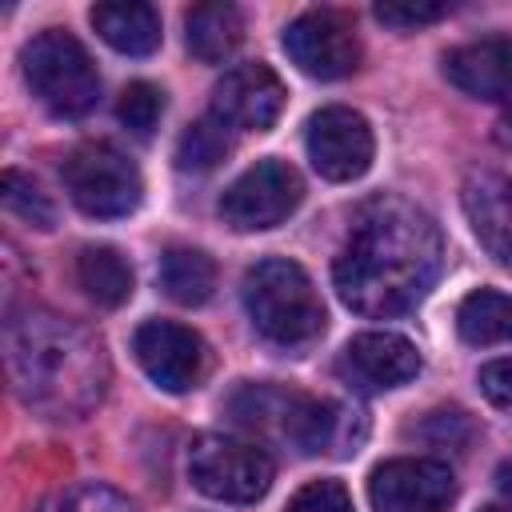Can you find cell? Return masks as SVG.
Returning a JSON list of instances; mask_svg holds the SVG:
<instances>
[{"mask_svg":"<svg viewBox=\"0 0 512 512\" xmlns=\"http://www.w3.org/2000/svg\"><path fill=\"white\" fill-rule=\"evenodd\" d=\"M376 12V20H384V24H392V28H420V24H436L440 16H448V4H404V0H384V4H376L372 8Z\"/></svg>","mask_w":512,"mask_h":512,"instance_id":"27","label":"cell"},{"mask_svg":"<svg viewBox=\"0 0 512 512\" xmlns=\"http://www.w3.org/2000/svg\"><path fill=\"white\" fill-rule=\"evenodd\" d=\"M304 200L300 172L276 156L244 168L220 196V216L236 232H264L284 224Z\"/></svg>","mask_w":512,"mask_h":512,"instance_id":"8","label":"cell"},{"mask_svg":"<svg viewBox=\"0 0 512 512\" xmlns=\"http://www.w3.org/2000/svg\"><path fill=\"white\" fill-rule=\"evenodd\" d=\"M132 352L144 376L164 392H188L208 372V344L176 320H144L132 332Z\"/></svg>","mask_w":512,"mask_h":512,"instance_id":"12","label":"cell"},{"mask_svg":"<svg viewBox=\"0 0 512 512\" xmlns=\"http://www.w3.org/2000/svg\"><path fill=\"white\" fill-rule=\"evenodd\" d=\"M480 512H512L508 504H488V508H480Z\"/></svg>","mask_w":512,"mask_h":512,"instance_id":"30","label":"cell"},{"mask_svg":"<svg viewBox=\"0 0 512 512\" xmlns=\"http://www.w3.org/2000/svg\"><path fill=\"white\" fill-rule=\"evenodd\" d=\"M232 152V128L220 124L212 112L196 124H188L176 140V168L180 172H212Z\"/></svg>","mask_w":512,"mask_h":512,"instance_id":"22","label":"cell"},{"mask_svg":"<svg viewBox=\"0 0 512 512\" xmlns=\"http://www.w3.org/2000/svg\"><path fill=\"white\" fill-rule=\"evenodd\" d=\"M76 280H80V288L88 292V300H96L100 308H120V304H128V296H132V288H136L132 264H128L112 244H88V248L76 256Z\"/></svg>","mask_w":512,"mask_h":512,"instance_id":"19","label":"cell"},{"mask_svg":"<svg viewBox=\"0 0 512 512\" xmlns=\"http://www.w3.org/2000/svg\"><path fill=\"white\" fill-rule=\"evenodd\" d=\"M304 144H308L312 168L332 184L360 180L372 168V156H376V140H372L368 120L356 108H344V104H328V108L312 112Z\"/></svg>","mask_w":512,"mask_h":512,"instance_id":"10","label":"cell"},{"mask_svg":"<svg viewBox=\"0 0 512 512\" xmlns=\"http://www.w3.org/2000/svg\"><path fill=\"white\" fill-rule=\"evenodd\" d=\"M32 512H136V504H132L128 496H120L116 488L88 480V484H72V488H64V492L48 496V500L36 504Z\"/></svg>","mask_w":512,"mask_h":512,"instance_id":"24","label":"cell"},{"mask_svg":"<svg viewBox=\"0 0 512 512\" xmlns=\"http://www.w3.org/2000/svg\"><path fill=\"white\" fill-rule=\"evenodd\" d=\"M4 348L12 388L28 408L52 420H76L100 404L108 364L100 344L72 320L28 308L8 320Z\"/></svg>","mask_w":512,"mask_h":512,"instance_id":"2","label":"cell"},{"mask_svg":"<svg viewBox=\"0 0 512 512\" xmlns=\"http://www.w3.org/2000/svg\"><path fill=\"white\" fill-rule=\"evenodd\" d=\"M368 500L372 512H448L456 500V476L432 456L384 460L368 476Z\"/></svg>","mask_w":512,"mask_h":512,"instance_id":"11","label":"cell"},{"mask_svg":"<svg viewBox=\"0 0 512 512\" xmlns=\"http://www.w3.org/2000/svg\"><path fill=\"white\" fill-rule=\"evenodd\" d=\"M444 76L464 96L504 100L512 92V40L508 36H484V40L452 48L444 56Z\"/></svg>","mask_w":512,"mask_h":512,"instance_id":"15","label":"cell"},{"mask_svg":"<svg viewBox=\"0 0 512 512\" xmlns=\"http://www.w3.org/2000/svg\"><path fill=\"white\" fill-rule=\"evenodd\" d=\"M344 376L356 384V388H368V392H388V388H400L408 380H416L420 372V352L408 336L400 332H360L348 340L344 348Z\"/></svg>","mask_w":512,"mask_h":512,"instance_id":"14","label":"cell"},{"mask_svg":"<svg viewBox=\"0 0 512 512\" xmlns=\"http://www.w3.org/2000/svg\"><path fill=\"white\" fill-rule=\"evenodd\" d=\"M464 208L480 244L512 268V180L504 176H476L464 188Z\"/></svg>","mask_w":512,"mask_h":512,"instance_id":"16","label":"cell"},{"mask_svg":"<svg viewBox=\"0 0 512 512\" xmlns=\"http://www.w3.org/2000/svg\"><path fill=\"white\" fill-rule=\"evenodd\" d=\"M160 288H164L168 300H176L184 308L204 304L216 292V264H212V256L204 248L172 244L160 256Z\"/></svg>","mask_w":512,"mask_h":512,"instance_id":"20","label":"cell"},{"mask_svg":"<svg viewBox=\"0 0 512 512\" xmlns=\"http://www.w3.org/2000/svg\"><path fill=\"white\" fill-rule=\"evenodd\" d=\"M64 188L72 196V204L88 216L100 220H116L140 208L144 200V180L140 168L112 144L96 140V144H80L68 152L64 160Z\"/></svg>","mask_w":512,"mask_h":512,"instance_id":"6","label":"cell"},{"mask_svg":"<svg viewBox=\"0 0 512 512\" xmlns=\"http://www.w3.org/2000/svg\"><path fill=\"white\" fill-rule=\"evenodd\" d=\"M116 116L132 136H152V128L164 116V92L148 80H132L116 100Z\"/></svg>","mask_w":512,"mask_h":512,"instance_id":"25","label":"cell"},{"mask_svg":"<svg viewBox=\"0 0 512 512\" xmlns=\"http://www.w3.org/2000/svg\"><path fill=\"white\" fill-rule=\"evenodd\" d=\"M240 296L252 328L280 348L312 344L324 332V300L296 260L284 256L256 260L244 272Z\"/></svg>","mask_w":512,"mask_h":512,"instance_id":"3","label":"cell"},{"mask_svg":"<svg viewBox=\"0 0 512 512\" xmlns=\"http://www.w3.org/2000/svg\"><path fill=\"white\" fill-rule=\"evenodd\" d=\"M444 240L432 216L404 200H376L352 224L336 264V296L360 316H400L436 284Z\"/></svg>","mask_w":512,"mask_h":512,"instance_id":"1","label":"cell"},{"mask_svg":"<svg viewBox=\"0 0 512 512\" xmlns=\"http://www.w3.org/2000/svg\"><path fill=\"white\" fill-rule=\"evenodd\" d=\"M184 40L188 52L204 64L228 60L244 40V16L232 4H196L184 16Z\"/></svg>","mask_w":512,"mask_h":512,"instance_id":"18","label":"cell"},{"mask_svg":"<svg viewBox=\"0 0 512 512\" xmlns=\"http://www.w3.org/2000/svg\"><path fill=\"white\" fill-rule=\"evenodd\" d=\"M24 64V80L32 88V96L52 112V116H84L96 108L100 100V72L88 56V48L64 32V28H48L40 36H32L20 52Z\"/></svg>","mask_w":512,"mask_h":512,"instance_id":"5","label":"cell"},{"mask_svg":"<svg viewBox=\"0 0 512 512\" xmlns=\"http://www.w3.org/2000/svg\"><path fill=\"white\" fill-rule=\"evenodd\" d=\"M96 36L124 52V56H148L160 48V12L152 4H140V0H116V4H96L88 12Z\"/></svg>","mask_w":512,"mask_h":512,"instance_id":"17","label":"cell"},{"mask_svg":"<svg viewBox=\"0 0 512 512\" xmlns=\"http://www.w3.org/2000/svg\"><path fill=\"white\" fill-rule=\"evenodd\" d=\"M0 200H4V208H8L16 220H24V224H32V228H40V232H48V228L56 224V204L48 200V192H44L32 176H24V172H16V168H8V172L0 176Z\"/></svg>","mask_w":512,"mask_h":512,"instance_id":"23","label":"cell"},{"mask_svg":"<svg viewBox=\"0 0 512 512\" xmlns=\"http://www.w3.org/2000/svg\"><path fill=\"white\" fill-rule=\"evenodd\" d=\"M284 80L268 64H236L212 88V116L236 132H264L284 112Z\"/></svg>","mask_w":512,"mask_h":512,"instance_id":"13","label":"cell"},{"mask_svg":"<svg viewBox=\"0 0 512 512\" xmlns=\"http://www.w3.org/2000/svg\"><path fill=\"white\" fill-rule=\"evenodd\" d=\"M232 412H236V420H244L252 428H276L304 456L356 452L352 448L356 440H348V420H344L348 412L328 400L304 396V392H284L276 384H252L232 396Z\"/></svg>","mask_w":512,"mask_h":512,"instance_id":"4","label":"cell"},{"mask_svg":"<svg viewBox=\"0 0 512 512\" xmlns=\"http://www.w3.org/2000/svg\"><path fill=\"white\" fill-rule=\"evenodd\" d=\"M272 456L236 436H200L188 452V480L208 500L252 504L272 488Z\"/></svg>","mask_w":512,"mask_h":512,"instance_id":"7","label":"cell"},{"mask_svg":"<svg viewBox=\"0 0 512 512\" xmlns=\"http://www.w3.org/2000/svg\"><path fill=\"white\" fill-rule=\"evenodd\" d=\"M476 384H480V392H484L488 404H496V408H512V356H504V360H488V364L480 368Z\"/></svg>","mask_w":512,"mask_h":512,"instance_id":"28","label":"cell"},{"mask_svg":"<svg viewBox=\"0 0 512 512\" xmlns=\"http://www.w3.org/2000/svg\"><path fill=\"white\" fill-rule=\"evenodd\" d=\"M288 60L312 80H340L360 64V40L344 12L336 8H308L284 28Z\"/></svg>","mask_w":512,"mask_h":512,"instance_id":"9","label":"cell"},{"mask_svg":"<svg viewBox=\"0 0 512 512\" xmlns=\"http://www.w3.org/2000/svg\"><path fill=\"white\" fill-rule=\"evenodd\" d=\"M456 332L464 344H504L512 340V296L496 288H476L456 308Z\"/></svg>","mask_w":512,"mask_h":512,"instance_id":"21","label":"cell"},{"mask_svg":"<svg viewBox=\"0 0 512 512\" xmlns=\"http://www.w3.org/2000/svg\"><path fill=\"white\" fill-rule=\"evenodd\" d=\"M512 96V92H508ZM496 140L504 144V148H512V104H508V112L496 120Z\"/></svg>","mask_w":512,"mask_h":512,"instance_id":"29","label":"cell"},{"mask_svg":"<svg viewBox=\"0 0 512 512\" xmlns=\"http://www.w3.org/2000/svg\"><path fill=\"white\" fill-rule=\"evenodd\" d=\"M284 512H356V508H352V496L340 480H308L288 500Z\"/></svg>","mask_w":512,"mask_h":512,"instance_id":"26","label":"cell"}]
</instances>
